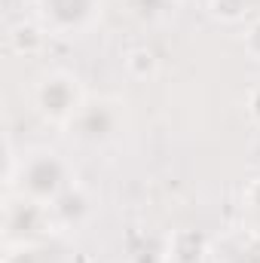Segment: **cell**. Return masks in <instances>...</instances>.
I'll list each match as a JSON object with an SVG mask.
<instances>
[{
	"instance_id": "1",
	"label": "cell",
	"mask_w": 260,
	"mask_h": 263,
	"mask_svg": "<svg viewBox=\"0 0 260 263\" xmlns=\"http://www.w3.org/2000/svg\"><path fill=\"white\" fill-rule=\"evenodd\" d=\"M83 104H86V92L77 73H70L65 67H52L40 73L34 86V107L46 123L70 126V120L77 117Z\"/></svg>"
},
{
	"instance_id": "2",
	"label": "cell",
	"mask_w": 260,
	"mask_h": 263,
	"mask_svg": "<svg viewBox=\"0 0 260 263\" xmlns=\"http://www.w3.org/2000/svg\"><path fill=\"white\" fill-rule=\"evenodd\" d=\"M15 184L18 193L28 199H37L43 205H49L65 187H70V168L55 150H31L28 156H22L18 172H15Z\"/></svg>"
},
{
	"instance_id": "3",
	"label": "cell",
	"mask_w": 260,
	"mask_h": 263,
	"mask_svg": "<svg viewBox=\"0 0 260 263\" xmlns=\"http://www.w3.org/2000/svg\"><path fill=\"white\" fill-rule=\"evenodd\" d=\"M104 0H37V22L52 37H80L101 18Z\"/></svg>"
},
{
	"instance_id": "4",
	"label": "cell",
	"mask_w": 260,
	"mask_h": 263,
	"mask_svg": "<svg viewBox=\"0 0 260 263\" xmlns=\"http://www.w3.org/2000/svg\"><path fill=\"white\" fill-rule=\"evenodd\" d=\"M126 123L123 114V101L117 98H86V104L77 110V117L70 120V135L83 144H107L114 141Z\"/></svg>"
},
{
	"instance_id": "5",
	"label": "cell",
	"mask_w": 260,
	"mask_h": 263,
	"mask_svg": "<svg viewBox=\"0 0 260 263\" xmlns=\"http://www.w3.org/2000/svg\"><path fill=\"white\" fill-rule=\"evenodd\" d=\"M46 230H55L49 217V205L22 196V193L6 199V239L9 242L18 239L22 245H28L34 236H43Z\"/></svg>"
},
{
	"instance_id": "6",
	"label": "cell",
	"mask_w": 260,
	"mask_h": 263,
	"mask_svg": "<svg viewBox=\"0 0 260 263\" xmlns=\"http://www.w3.org/2000/svg\"><path fill=\"white\" fill-rule=\"evenodd\" d=\"M95 211V202L89 196L86 187L80 184H70L65 187L59 196L49 202V217H52V227L55 230H80Z\"/></svg>"
},
{
	"instance_id": "7",
	"label": "cell",
	"mask_w": 260,
	"mask_h": 263,
	"mask_svg": "<svg viewBox=\"0 0 260 263\" xmlns=\"http://www.w3.org/2000/svg\"><path fill=\"white\" fill-rule=\"evenodd\" d=\"M208 254V239L199 230H178L169 239V263H202Z\"/></svg>"
},
{
	"instance_id": "8",
	"label": "cell",
	"mask_w": 260,
	"mask_h": 263,
	"mask_svg": "<svg viewBox=\"0 0 260 263\" xmlns=\"http://www.w3.org/2000/svg\"><path fill=\"white\" fill-rule=\"evenodd\" d=\"M220 263H260V227H248L245 233L233 236L230 245L217 254Z\"/></svg>"
},
{
	"instance_id": "9",
	"label": "cell",
	"mask_w": 260,
	"mask_h": 263,
	"mask_svg": "<svg viewBox=\"0 0 260 263\" xmlns=\"http://www.w3.org/2000/svg\"><path fill=\"white\" fill-rule=\"evenodd\" d=\"M49 37H52V34H49L40 22H18V25L9 31V46H12V52H18V55H37V52H43V46H46Z\"/></svg>"
},
{
	"instance_id": "10",
	"label": "cell",
	"mask_w": 260,
	"mask_h": 263,
	"mask_svg": "<svg viewBox=\"0 0 260 263\" xmlns=\"http://www.w3.org/2000/svg\"><path fill=\"white\" fill-rule=\"evenodd\" d=\"M126 6H129V12L138 22H144V25H162V22H169L178 12L181 0H126Z\"/></svg>"
},
{
	"instance_id": "11",
	"label": "cell",
	"mask_w": 260,
	"mask_h": 263,
	"mask_svg": "<svg viewBox=\"0 0 260 263\" xmlns=\"http://www.w3.org/2000/svg\"><path fill=\"white\" fill-rule=\"evenodd\" d=\"M123 67H126V73H129L132 80H150V77H156V70H159V59H156V52L150 49V46H132L129 52L123 55Z\"/></svg>"
},
{
	"instance_id": "12",
	"label": "cell",
	"mask_w": 260,
	"mask_h": 263,
	"mask_svg": "<svg viewBox=\"0 0 260 263\" xmlns=\"http://www.w3.org/2000/svg\"><path fill=\"white\" fill-rule=\"evenodd\" d=\"M208 15L224 25H236L248 15V0H208Z\"/></svg>"
},
{
	"instance_id": "13",
	"label": "cell",
	"mask_w": 260,
	"mask_h": 263,
	"mask_svg": "<svg viewBox=\"0 0 260 263\" xmlns=\"http://www.w3.org/2000/svg\"><path fill=\"white\" fill-rule=\"evenodd\" d=\"M242 49H245V55H248L251 62L260 65V18H254V22L245 28V34H242Z\"/></svg>"
},
{
	"instance_id": "14",
	"label": "cell",
	"mask_w": 260,
	"mask_h": 263,
	"mask_svg": "<svg viewBox=\"0 0 260 263\" xmlns=\"http://www.w3.org/2000/svg\"><path fill=\"white\" fill-rule=\"evenodd\" d=\"M242 202H245V211L251 214L254 227H260V178H254V181L245 187V193H242Z\"/></svg>"
},
{
	"instance_id": "15",
	"label": "cell",
	"mask_w": 260,
	"mask_h": 263,
	"mask_svg": "<svg viewBox=\"0 0 260 263\" xmlns=\"http://www.w3.org/2000/svg\"><path fill=\"white\" fill-rule=\"evenodd\" d=\"M245 110H248V117L260 126V86H251V89H248V95H245Z\"/></svg>"
}]
</instances>
